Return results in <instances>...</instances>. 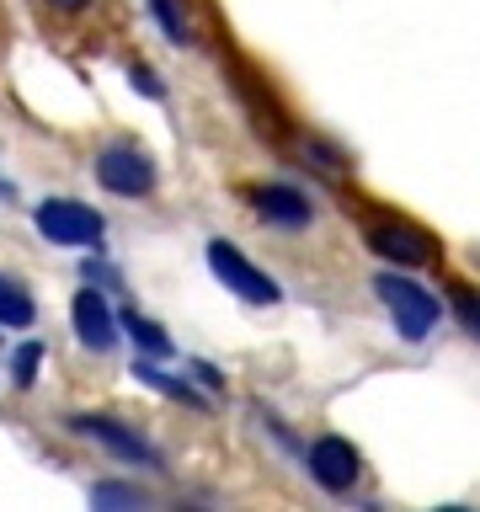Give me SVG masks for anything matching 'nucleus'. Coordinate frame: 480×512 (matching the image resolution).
<instances>
[{"mask_svg": "<svg viewBox=\"0 0 480 512\" xmlns=\"http://www.w3.org/2000/svg\"><path fill=\"white\" fill-rule=\"evenodd\" d=\"M374 294L384 299V310L395 315V331L406 336V342H427V331L438 326V299H432L422 283L400 278V272H379Z\"/></svg>", "mask_w": 480, "mask_h": 512, "instance_id": "nucleus-1", "label": "nucleus"}, {"mask_svg": "<svg viewBox=\"0 0 480 512\" xmlns=\"http://www.w3.org/2000/svg\"><path fill=\"white\" fill-rule=\"evenodd\" d=\"M208 272H214V278L230 288V294H240L246 304H278L283 299L278 278H267L246 251L230 246V240H208Z\"/></svg>", "mask_w": 480, "mask_h": 512, "instance_id": "nucleus-2", "label": "nucleus"}, {"mask_svg": "<svg viewBox=\"0 0 480 512\" xmlns=\"http://www.w3.org/2000/svg\"><path fill=\"white\" fill-rule=\"evenodd\" d=\"M38 235L54 240V246H102L107 224L96 208L75 203V198H48L38 208Z\"/></svg>", "mask_w": 480, "mask_h": 512, "instance_id": "nucleus-3", "label": "nucleus"}, {"mask_svg": "<svg viewBox=\"0 0 480 512\" xmlns=\"http://www.w3.org/2000/svg\"><path fill=\"white\" fill-rule=\"evenodd\" d=\"M96 182L118 198H144L155 187V160L139 150V144H107L96 155Z\"/></svg>", "mask_w": 480, "mask_h": 512, "instance_id": "nucleus-4", "label": "nucleus"}, {"mask_svg": "<svg viewBox=\"0 0 480 512\" xmlns=\"http://www.w3.org/2000/svg\"><path fill=\"white\" fill-rule=\"evenodd\" d=\"M368 246H374V256H384V262H395V267H427L432 251H438V240L427 230H416V224H406V219H390V224H374V230H368Z\"/></svg>", "mask_w": 480, "mask_h": 512, "instance_id": "nucleus-5", "label": "nucleus"}, {"mask_svg": "<svg viewBox=\"0 0 480 512\" xmlns=\"http://www.w3.org/2000/svg\"><path fill=\"white\" fill-rule=\"evenodd\" d=\"M363 470V459H358V448H352L347 438H315L310 443V475H315V486H326V491H352V480H358Z\"/></svg>", "mask_w": 480, "mask_h": 512, "instance_id": "nucleus-6", "label": "nucleus"}, {"mask_svg": "<svg viewBox=\"0 0 480 512\" xmlns=\"http://www.w3.org/2000/svg\"><path fill=\"white\" fill-rule=\"evenodd\" d=\"M70 320H75V336H80L91 352H112V342H118V315H112L107 294L80 288L75 304H70Z\"/></svg>", "mask_w": 480, "mask_h": 512, "instance_id": "nucleus-7", "label": "nucleus"}, {"mask_svg": "<svg viewBox=\"0 0 480 512\" xmlns=\"http://www.w3.org/2000/svg\"><path fill=\"white\" fill-rule=\"evenodd\" d=\"M256 214H262L267 224H278V230H310L315 208H310V198H304L299 187L272 182V187L256 192Z\"/></svg>", "mask_w": 480, "mask_h": 512, "instance_id": "nucleus-8", "label": "nucleus"}, {"mask_svg": "<svg viewBox=\"0 0 480 512\" xmlns=\"http://www.w3.org/2000/svg\"><path fill=\"white\" fill-rule=\"evenodd\" d=\"M75 427L86 432V438L107 443L112 454H123V459H144V464H160V448H155V443H144L134 427L112 422V416H75Z\"/></svg>", "mask_w": 480, "mask_h": 512, "instance_id": "nucleus-9", "label": "nucleus"}, {"mask_svg": "<svg viewBox=\"0 0 480 512\" xmlns=\"http://www.w3.org/2000/svg\"><path fill=\"white\" fill-rule=\"evenodd\" d=\"M32 315H38V304H32L27 283H16L11 272H0V326H32Z\"/></svg>", "mask_w": 480, "mask_h": 512, "instance_id": "nucleus-10", "label": "nucleus"}, {"mask_svg": "<svg viewBox=\"0 0 480 512\" xmlns=\"http://www.w3.org/2000/svg\"><path fill=\"white\" fill-rule=\"evenodd\" d=\"M134 379H144V384H155V390H166V395H176V400H187V406H203V395L192 390V384H182V379H171V374H160V368H150V363H134Z\"/></svg>", "mask_w": 480, "mask_h": 512, "instance_id": "nucleus-11", "label": "nucleus"}, {"mask_svg": "<svg viewBox=\"0 0 480 512\" xmlns=\"http://www.w3.org/2000/svg\"><path fill=\"white\" fill-rule=\"evenodd\" d=\"M38 363H43V342H22L11 358V379L22 384V390H32V384H38Z\"/></svg>", "mask_w": 480, "mask_h": 512, "instance_id": "nucleus-12", "label": "nucleus"}, {"mask_svg": "<svg viewBox=\"0 0 480 512\" xmlns=\"http://www.w3.org/2000/svg\"><path fill=\"white\" fill-rule=\"evenodd\" d=\"M123 326L134 331V342H139L144 352H150V358H166V352H171V342H166V331H160L155 320H139V315H128Z\"/></svg>", "mask_w": 480, "mask_h": 512, "instance_id": "nucleus-13", "label": "nucleus"}, {"mask_svg": "<svg viewBox=\"0 0 480 512\" xmlns=\"http://www.w3.org/2000/svg\"><path fill=\"white\" fill-rule=\"evenodd\" d=\"M150 11H155V22L166 27V38L182 48V43H192L187 38V16H182V6H176V0H150Z\"/></svg>", "mask_w": 480, "mask_h": 512, "instance_id": "nucleus-14", "label": "nucleus"}, {"mask_svg": "<svg viewBox=\"0 0 480 512\" xmlns=\"http://www.w3.org/2000/svg\"><path fill=\"white\" fill-rule=\"evenodd\" d=\"M91 502L96 507H144V491L118 486V480H102V486H91Z\"/></svg>", "mask_w": 480, "mask_h": 512, "instance_id": "nucleus-15", "label": "nucleus"}, {"mask_svg": "<svg viewBox=\"0 0 480 512\" xmlns=\"http://www.w3.org/2000/svg\"><path fill=\"white\" fill-rule=\"evenodd\" d=\"M454 315H459V326L480 342V294H459V304H454Z\"/></svg>", "mask_w": 480, "mask_h": 512, "instance_id": "nucleus-16", "label": "nucleus"}, {"mask_svg": "<svg viewBox=\"0 0 480 512\" xmlns=\"http://www.w3.org/2000/svg\"><path fill=\"white\" fill-rule=\"evenodd\" d=\"M128 80H134V91H144V96H155V102H160V96H166V86H160V80H155L150 70H139V64H134V70H128Z\"/></svg>", "mask_w": 480, "mask_h": 512, "instance_id": "nucleus-17", "label": "nucleus"}, {"mask_svg": "<svg viewBox=\"0 0 480 512\" xmlns=\"http://www.w3.org/2000/svg\"><path fill=\"white\" fill-rule=\"evenodd\" d=\"M54 11H86V0H48Z\"/></svg>", "mask_w": 480, "mask_h": 512, "instance_id": "nucleus-18", "label": "nucleus"}]
</instances>
